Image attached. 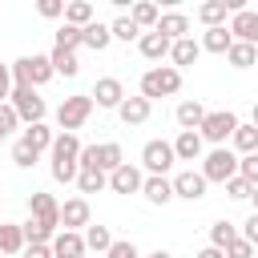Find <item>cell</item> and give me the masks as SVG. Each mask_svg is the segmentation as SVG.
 I'll use <instances>...</instances> for the list:
<instances>
[{
  "label": "cell",
  "mask_w": 258,
  "mask_h": 258,
  "mask_svg": "<svg viewBox=\"0 0 258 258\" xmlns=\"http://www.w3.org/2000/svg\"><path fill=\"white\" fill-rule=\"evenodd\" d=\"M250 117H254V125H258V101H254V113H250Z\"/></svg>",
  "instance_id": "cell-52"
},
{
  "label": "cell",
  "mask_w": 258,
  "mask_h": 258,
  "mask_svg": "<svg viewBox=\"0 0 258 258\" xmlns=\"http://www.w3.org/2000/svg\"><path fill=\"white\" fill-rule=\"evenodd\" d=\"M145 258H173V254H169V250H161V246H157V250H153V254H145Z\"/></svg>",
  "instance_id": "cell-50"
},
{
  "label": "cell",
  "mask_w": 258,
  "mask_h": 258,
  "mask_svg": "<svg viewBox=\"0 0 258 258\" xmlns=\"http://www.w3.org/2000/svg\"><path fill=\"white\" fill-rule=\"evenodd\" d=\"M89 246H85V234H77V230H60L56 238H52V258H81Z\"/></svg>",
  "instance_id": "cell-15"
},
{
  "label": "cell",
  "mask_w": 258,
  "mask_h": 258,
  "mask_svg": "<svg viewBox=\"0 0 258 258\" xmlns=\"http://www.w3.org/2000/svg\"><path fill=\"white\" fill-rule=\"evenodd\" d=\"M105 258H141V250H137L129 238H117V242L109 246V254H105Z\"/></svg>",
  "instance_id": "cell-42"
},
{
  "label": "cell",
  "mask_w": 258,
  "mask_h": 258,
  "mask_svg": "<svg viewBox=\"0 0 258 258\" xmlns=\"http://www.w3.org/2000/svg\"><path fill=\"white\" fill-rule=\"evenodd\" d=\"M230 32H234V40L258 48V12H250V8L234 12V16H230Z\"/></svg>",
  "instance_id": "cell-13"
},
{
  "label": "cell",
  "mask_w": 258,
  "mask_h": 258,
  "mask_svg": "<svg viewBox=\"0 0 258 258\" xmlns=\"http://www.w3.org/2000/svg\"><path fill=\"white\" fill-rule=\"evenodd\" d=\"M93 105H101V109H121V101H125V89H121V81L117 77H101L97 85H93Z\"/></svg>",
  "instance_id": "cell-11"
},
{
  "label": "cell",
  "mask_w": 258,
  "mask_h": 258,
  "mask_svg": "<svg viewBox=\"0 0 258 258\" xmlns=\"http://www.w3.org/2000/svg\"><path fill=\"white\" fill-rule=\"evenodd\" d=\"M12 161H16L20 169H28V165H36V161H40V153H36L28 141H16V145H12Z\"/></svg>",
  "instance_id": "cell-39"
},
{
  "label": "cell",
  "mask_w": 258,
  "mask_h": 258,
  "mask_svg": "<svg viewBox=\"0 0 258 258\" xmlns=\"http://www.w3.org/2000/svg\"><path fill=\"white\" fill-rule=\"evenodd\" d=\"M194 258H226V250H218V246H206V250H198Z\"/></svg>",
  "instance_id": "cell-49"
},
{
  "label": "cell",
  "mask_w": 258,
  "mask_h": 258,
  "mask_svg": "<svg viewBox=\"0 0 258 258\" xmlns=\"http://www.w3.org/2000/svg\"><path fill=\"white\" fill-rule=\"evenodd\" d=\"M60 226H64V230H77V234H81V226H93V222H89V202H85V198H69V202L60 206Z\"/></svg>",
  "instance_id": "cell-14"
},
{
  "label": "cell",
  "mask_w": 258,
  "mask_h": 258,
  "mask_svg": "<svg viewBox=\"0 0 258 258\" xmlns=\"http://www.w3.org/2000/svg\"><path fill=\"white\" fill-rule=\"evenodd\" d=\"M226 194H230L234 202H246V198L254 194V185H250V181H246V177L238 173V177H230V181H226Z\"/></svg>",
  "instance_id": "cell-40"
},
{
  "label": "cell",
  "mask_w": 258,
  "mask_h": 258,
  "mask_svg": "<svg viewBox=\"0 0 258 258\" xmlns=\"http://www.w3.org/2000/svg\"><path fill=\"white\" fill-rule=\"evenodd\" d=\"M109 185V173H101V169H81L77 173V189L81 194H101Z\"/></svg>",
  "instance_id": "cell-36"
},
{
  "label": "cell",
  "mask_w": 258,
  "mask_h": 258,
  "mask_svg": "<svg viewBox=\"0 0 258 258\" xmlns=\"http://www.w3.org/2000/svg\"><path fill=\"white\" fill-rule=\"evenodd\" d=\"M173 153H177V161H198L202 157V133H177Z\"/></svg>",
  "instance_id": "cell-27"
},
{
  "label": "cell",
  "mask_w": 258,
  "mask_h": 258,
  "mask_svg": "<svg viewBox=\"0 0 258 258\" xmlns=\"http://www.w3.org/2000/svg\"><path fill=\"white\" fill-rule=\"evenodd\" d=\"M129 16H133V24H137V28H149V32H153V28H157V20H161L157 4H149V0H137Z\"/></svg>",
  "instance_id": "cell-32"
},
{
  "label": "cell",
  "mask_w": 258,
  "mask_h": 258,
  "mask_svg": "<svg viewBox=\"0 0 258 258\" xmlns=\"http://www.w3.org/2000/svg\"><path fill=\"white\" fill-rule=\"evenodd\" d=\"M153 32H161L165 40H185V36H189V16H181V12H161V20H157Z\"/></svg>",
  "instance_id": "cell-16"
},
{
  "label": "cell",
  "mask_w": 258,
  "mask_h": 258,
  "mask_svg": "<svg viewBox=\"0 0 258 258\" xmlns=\"http://www.w3.org/2000/svg\"><path fill=\"white\" fill-rule=\"evenodd\" d=\"M8 105H12V109H16V117H20V121H28V125H40V121H44V113H48L44 97H40L36 89H24V85H16V89H12Z\"/></svg>",
  "instance_id": "cell-8"
},
{
  "label": "cell",
  "mask_w": 258,
  "mask_h": 258,
  "mask_svg": "<svg viewBox=\"0 0 258 258\" xmlns=\"http://www.w3.org/2000/svg\"><path fill=\"white\" fill-rule=\"evenodd\" d=\"M226 258H254V246H250L246 238H238V242L226 246Z\"/></svg>",
  "instance_id": "cell-44"
},
{
  "label": "cell",
  "mask_w": 258,
  "mask_h": 258,
  "mask_svg": "<svg viewBox=\"0 0 258 258\" xmlns=\"http://www.w3.org/2000/svg\"><path fill=\"white\" fill-rule=\"evenodd\" d=\"M64 24H73V28H89V24H93V4H89V0H73V4H64Z\"/></svg>",
  "instance_id": "cell-29"
},
{
  "label": "cell",
  "mask_w": 258,
  "mask_h": 258,
  "mask_svg": "<svg viewBox=\"0 0 258 258\" xmlns=\"http://www.w3.org/2000/svg\"><path fill=\"white\" fill-rule=\"evenodd\" d=\"M242 121H238V113H230V109H214V113H206V121H202V141H214V149L218 145H226L230 137H234V129H238Z\"/></svg>",
  "instance_id": "cell-6"
},
{
  "label": "cell",
  "mask_w": 258,
  "mask_h": 258,
  "mask_svg": "<svg viewBox=\"0 0 258 258\" xmlns=\"http://www.w3.org/2000/svg\"><path fill=\"white\" fill-rule=\"evenodd\" d=\"M81 36H85V48H93V52H105V48H109V40H113L109 24H101V20H93L89 28H81Z\"/></svg>",
  "instance_id": "cell-26"
},
{
  "label": "cell",
  "mask_w": 258,
  "mask_h": 258,
  "mask_svg": "<svg viewBox=\"0 0 258 258\" xmlns=\"http://www.w3.org/2000/svg\"><path fill=\"white\" fill-rule=\"evenodd\" d=\"M141 185H145V177H141V169L129 165V161L109 173V189H113V194H141Z\"/></svg>",
  "instance_id": "cell-12"
},
{
  "label": "cell",
  "mask_w": 258,
  "mask_h": 258,
  "mask_svg": "<svg viewBox=\"0 0 258 258\" xmlns=\"http://www.w3.org/2000/svg\"><path fill=\"white\" fill-rule=\"evenodd\" d=\"M24 250V230L16 222H0V254H20Z\"/></svg>",
  "instance_id": "cell-28"
},
{
  "label": "cell",
  "mask_w": 258,
  "mask_h": 258,
  "mask_svg": "<svg viewBox=\"0 0 258 258\" xmlns=\"http://www.w3.org/2000/svg\"><path fill=\"white\" fill-rule=\"evenodd\" d=\"M242 238H246L250 246H258V214H250V218H246V226H242Z\"/></svg>",
  "instance_id": "cell-47"
},
{
  "label": "cell",
  "mask_w": 258,
  "mask_h": 258,
  "mask_svg": "<svg viewBox=\"0 0 258 258\" xmlns=\"http://www.w3.org/2000/svg\"><path fill=\"white\" fill-rule=\"evenodd\" d=\"M226 16H230L226 0H206V4L198 8V20H202L206 28H222V24H226Z\"/></svg>",
  "instance_id": "cell-25"
},
{
  "label": "cell",
  "mask_w": 258,
  "mask_h": 258,
  "mask_svg": "<svg viewBox=\"0 0 258 258\" xmlns=\"http://www.w3.org/2000/svg\"><path fill=\"white\" fill-rule=\"evenodd\" d=\"M250 202H254V214H258V185H254V194H250Z\"/></svg>",
  "instance_id": "cell-51"
},
{
  "label": "cell",
  "mask_w": 258,
  "mask_h": 258,
  "mask_svg": "<svg viewBox=\"0 0 258 258\" xmlns=\"http://www.w3.org/2000/svg\"><path fill=\"white\" fill-rule=\"evenodd\" d=\"M177 89H181V69H173V64H157V69H149V73L141 77V97H145V101L173 97Z\"/></svg>",
  "instance_id": "cell-3"
},
{
  "label": "cell",
  "mask_w": 258,
  "mask_h": 258,
  "mask_svg": "<svg viewBox=\"0 0 258 258\" xmlns=\"http://www.w3.org/2000/svg\"><path fill=\"white\" fill-rule=\"evenodd\" d=\"M242 234H238V226L230 222V218H222V222H214L210 226V246H218V250H226L230 242H238Z\"/></svg>",
  "instance_id": "cell-31"
},
{
  "label": "cell",
  "mask_w": 258,
  "mask_h": 258,
  "mask_svg": "<svg viewBox=\"0 0 258 258\" xmlns=\"http://www.w3.org/2000/svg\"><path fill=\"white\" fill-rule=\"evenodd\" d=\"M20 141H28V145H32L36 153H44V149H52V141H56V133H52V129H48L44 121H40V125H28Z\"/></svg>",
  "instance_id": "cell-30"
},
{
  "label": "cell",
  "mask_w": 258,
  "mask_h": 258,
  "mask_svg": "<svg viewBox=\"0 0 258 258\" xmlns=\"http://www.w3.org/2000/svg\"><path fill=\"white\" fill-rule=\"evenodd\" d=\"M16 125H20V117H16V109L4 101V105H0V129H4V133H12Z\"/></svg>",
  "instance_id": "cell-45"
},
{
  "label": "cell",
  "mask_w": 258,
  "mask_h": 258,
  "mask_svg": "<svg viewBox=\"0 0 258 258\" xmlns=\"http://www.w3.org/2000/svg\"><path fill=\"white\" fill-rule=\"evenodd\" d=\"M36 12H40V16H48V20H56V16H64V4H60V0H40V4H36Z\"/></svg>",
  "instance_id": "cell-46"
},
{
  "label": "cell",
  "mask_w": 258,
  "mask_h": 258,
  "mask_svg": "<svg viewBox=\"0 0 258 258\" xmlns=\"http://www.w3.org/2000/svg\"><path fill=\"white\" fill-rule=\"evenodd\" d=\"M81 137L77 133H56V141H52V149H48V157H52V181H60V185H69V181H77V173H81Z\"/></svg>",
  "instance_id": "cell-1"
},
{
  "label": "cell",
  "mask_w": 258,
  "mask_h": 258,
  "mask_svg": "<svg viewBox=\"0 0 258 258\" xmlns=\"http://www.w3.org/2000/svg\"><path fill=\"white\" fill-rule=\"evenodd\" d=\"M4 137H8V133H4V129H0V141H4Z\"/></svg>",
  "instance_id": "cell-53"
},
{
  "label": "cell",
  "mask_w": 258,
  "mask_h": 258,
  "mask_svg": "<svg viewBox=\"0 0 258 258\" xmlns=\"http://www.w3.org/2000/svg\"><path fill=\"white\" fill-rule=\"evenodd\" d=\"M230 145H234V153H258V125L250 121V125H238L234 129V137H230Z\"/></svg>",
  "instance_id": "cell-24"
},
{
  "label": "cell",
  "mask_w": 258,
  "mask_h": 258,
  "mask_svg": "<svg viewBox=\"0 0 258 258\" xmlns=\"http://www.w3.org/2000/svg\"><path fill=\"white\" fill-rule=\"evenodd\" d=\"M52 77H56V69H52V60H48V56H40V52L12 60V81H16V85H24V89H40V85H44V81H52Z\"/></svg>",
  "instance_id": "cell-2"
},
{
  "label": "cell",
  "mask_w": 258,
  "mask_h": 258,
  "mask_svg": "<svg viewBox=\"0 0 258 258\" xmlns=\"http://www.w3.org/2000/svg\"><path fill=\"white\" fill-rule=\"evenodd\" d=\"M117 238L109 234V226H85V246L89 250H97V254H109V246H113Z\"/></svg>",
  "instance_id": "cell-34"
},
{
  "label": "cell",
  "mask_w": 258,
  "mask_h": 258,
  "mask_svg": "<svg viewBox=\"0 0 258 258\" xmlns=\"http://www.w3.org/2000/svg\"><path fill=\"white\" fill-rule=\"evenodd\" d=\"M238 173H242L250 185H258V153H246V157H238Z\"/></svg>",
  "instance_id": "cell-41"
},
{
  "label": "cell",
  "mask_w": 258,
  "mask_h": 258,
  "mask_svg": "<svg viewBox=\"0 0 258 258\" xmlns=\"http://www.w3.org/2000/svg\"><path fill=\"white\" fill-rule=\"evenodd\" d=\"M89 113H93V97H89V93L64 97V101L56 105V125H60V133H77V129L89 121Z\"/></svg>",
  "instance_id": "cell-4"
},
{
  "label": "cell",
  "mask_w": 258,
  "mask_h": 258,
  "mask_svg": "<svg viewBox=\"0 0 258 258\" xmlns=\"http://www.w3.org/2000/svg\"><path fill=\"white\" fill-rule=\"evenodd\" d=\"M20 230H24V246H52V238L60 234V230H52V226H44L36 218H28Z\"/></svg>",
  "instance_id": "cell-23"
},
{
  "label": "cell",
  "mask_w": 258,
  "mask_h": 258,
  "mask_svg": "<svg viewBox=\"0 0 258 258\" xmlns=\"http://www.w3.org/2000/svg\"><path fill=\"white\" fill-rule=\"evenodd\" d=\"M137 48H141V56H145V60H161V56H169V48H173V40H165L161 32H141V40H137Z\"/></svg>",
  "instance_id": "cell-19"
},
{
  "label": "cell",
  "mask_w": 258,
  "mask_h": 258,
  "mask_svg": "<svg viewBox=\"0 0 258 258\" xmlns=\"http://www.w3.org/2000/svg\"><path fill=\"white\" fill-rule=\"evenodd\" d=\"M202 177L206 181H230V177H238V153L234 149H226V145H218V149H210L206 157H202Z\"/></svg>",
  "instance_id": "cell-5"
},
{
  "label": "cell",
  "mask_w": 258,
  "mask_h": 258,
  "mask_svg": "<svg viewBox=\"0 0 258 258\" xmlns=\"http://www.w3.org/2000/svg\"><path fill=\"white\" fill-rule=\"evenodd\" d=\"M24 258H52V246H24Z\"/></svg>",
  "instance_id": "cell-48"
},
{
  "label": "cell",
  "mask_w": 258,
  "mask_h": 258,
  "mask_svg": "<svg viewBox=\"0 0 258 258\" xmlns=\"http://www.w3.org/2000/svg\"><path fill=\"white\" fill-rule=\"evenodd\" d=\"M230 44H234V32H230L226 24H222V28H206V32H202V52H222V56H226V52H230Z\"/></svg>",
  "instance_id": "cell-21"
},
{
  "label": "cell",
  "mask_w": 258,
  "mask_h": 258,
  "mask_svg": "<svg viewBox=\"0 0 258 258\" xmlns=\"http://www.w3.org/2000/svg\"><path fill=\"white\" fill-rule=\"evenodd\" d=\"M149 109H153V101H145V97H125L121 109H117V117H121L125 125H145V121H149Z\"/></svg>",
  "instance_id": "cell-17"
},
{
  "label": "cell",
  "mask_w": 258,
  "mask_h": 258,
  "mask_svg": "<svg viewBox=\"0 0 258 258\" xmlns=\"http://www.w3.org/2000/svg\"><path fill=\"white\" fill-rule=\"evenodd\" d=\"M173 117H177L181 133H198V129H202V121H206V105H202V101H181Z\"/></svg>",
  "instance_id": "cell-18"
},
{
  "label": "cell",
  "mask_w": 258,
  "mask_h": 258,
  "mask_svg": "<svg viewBox=\"0 0 258 258\" xmlns=\"http://www.w3.org/2000/svg\"><path fill=\"white\" fill-rule=\"evenodd\" d=\"M81 44H85L81 28H73V24H60V28H56V48H64V52H77Z\"/></svg>",
  "instance_id": "cell-37"
},
{
  "label": "cell",
  "mask_w": 258,
  "mask_h": 258,
  "mask_svg": "<svg viewBox=\"0 0 258 258\" xmlns=\"http://www.w3.org/2000/svg\"><path fill=\"white\" fill-rule=\"evenodd\" d=\"M141 194H145V202L165 206V202H173V181H169V177H145Z\"/></svg>",
  "instance_id": "cell-22"
},
{
  "label": "cell",
  "mask_w": 258,
  "mask_h": 258,
  "mask_svg": "<svg viewBox=\"0 0 258 258\" xmlns=\"http://www.w3.org/2000/svg\"><path fill=\"white\" fill-rule=\"evenodd\" d=\"M28 218L60 230V202H56L52 194H44V189H32V198H28Z\"/></svg>",
  "instance_id": "cell-9"
},
{
  "label": "cell",
  "mask_w": 258,
  "mask_h": 258,
  "mask_svg": "<svg viewBox=\"0 0 258 258\" xmlns=\"http://www.w3.org/2000/svg\"><path fill=\"white\" fill-rule=\"evenodd\" d=\"M202 56V40H194V36H185V40H173V48H169V60H173V69H185V64H194Z\"/></svg>",
  "instance_id": "cell-20"
},
{
  "label": "cell",
  "mask_w": 258,
  "mask_h": 258,
  "mask_svg": "<svg viewBox=\"0 0 258 258\" xmlns=\"http://www.w3.org/2000/svg\"><path fill=\"white\" fill-rule=\"evenodd\" d=\"M173 161H177V153H173V141H161V137H153V141H145V145H141V165L149 169V177H165V173L173 169Z\"/></svg>",
  "instance_id": "cell-7"
},
{
  "label": "cell",
  "mask_w": 258,
  "mask_h": 258,
  "mask_svg": "<svg viewBox=\"0 0 258 258\" xmlns=\"http://www.w3.org/2000/svg\"><path fill=\"white\" fill-rule=\"evenodd\" d=\"M226 60H230L234 69H250V64L258 60V48H254V44H242V40H234V44H230V52H226Z\"/></svg>",
  "instance_id": "cell-35"
},
{
  "label": "cell",
  "mask_w": 258,
  "mask_h": 258,
  "mask_svg": "<svg viewBox=\"0 0 258 258\" xmlns=\"http://www.w3.org/2000/svg\"><path fill=\"white\" fill-rule=\"evenodd\" d=\"M12 89H16V81H12V64H0V105L12 97Z\"/></svg>",
  "instance_id": "cell-43"
},
{
  "label": "cell",
  "mask_w": 258,
  "mask_h": 258,
  "mask_svg": "<svg viewBox=\"0 0 258 258\" xmlns=\"http://www.w3.org/2000/svg\"><path fill=\"white\" fill-rule=\"evenodd\" d=\"M48 60H52V69H56L60 77H77V73H81V60H77V52H64V48H56V44H52Z\"/></svg>",
  "instance_id": "cell-33"
},
{
  "label": "cell",
  "mask_w": 258,
  "mask_h": 258,
  "mask_svg": "<svg viewBox=\"0 0 258 258\" xmlns=\"http://www.w3.org/2000/svg\"><path fill=\"white\" fill-rule=\"evenodd\" d=\"M109 32H113L117 40H141V28L133 24V16H117V20L109 24Z\"/></svg>",
  "instance_id": "cell-38"
},
{
  "label": "cell",
  "mask_w": 258,
  "mask_h": 258,
  "mask_svg": "<svg viewBox=\"0 0 258 258\" xmlns=\"http://www.w3.org/2000/svg\"><path fill=\"white\" fill-rule=\"evenodd\" d=\"M206 177H202V169H181L177 177H173V198H185V202H198V198H206Z\"/></svg>",
  "instance_id": "cell-10"
}]
</instances>
